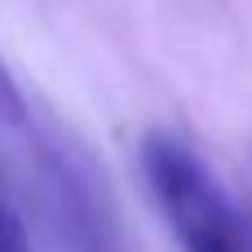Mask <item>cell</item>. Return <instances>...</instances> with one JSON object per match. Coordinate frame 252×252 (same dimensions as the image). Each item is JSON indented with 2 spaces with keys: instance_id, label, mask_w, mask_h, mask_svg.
<instances>
[{
  "instance_id": "6da1fadb",
  "label": "cell",
  "mask_w": 252,
  "mask_h": 252,
  "mask_svg": "<svg viewBox=\"0 0 252 252\" xmlns=\"http://www.w3.org/2000/svg\"><path fill=\"white\" fill-rule=\"evenodd\" d=\"M27 155L40 213L58 252H124L120 213L93 155L53 120H27Z\"/></svg>"
},
{
  "instance_id": "7a4b0ae2",
  "label": "cell",
  "mask_w": 252,
  "mask_h": 252,
  "mask_svg": "<svg viewBox=\"0 0 252 252\" xmlns=\"http://www.w3.org/2000/svg\"><path fill=\"white\" fill-rule=\"evenodd\" d=\"M146 190L182 252H252V213L177 133H146Z\"/></svg>"
},
{
  "instance_id": "3957f363",
  "label": "cell",
  "mask_w": 252,
  "mask_h": 252,
  "mask_svg": "<svg viewBox=\"0 0 252 252\" xmlns=\"http://www.w3.org/2000/svg\"><path fill=\"white\" fill-rule=\"evenodd\" d=\"M27 120H31L27 93H22V84L13 80V71L4 66V58H0V124H4V128H13V133H22V128H27Z\"/></svg>"
},
{
  "instance_id": "277c9868",
  "label": "cell",
  "mask_w": 252,
  "mask_h": 252,
  "mask_svg": "<svg viewBox=\"0 0 252 252\" xmlns=\"http://www.w3.org/2000/svg\"><path fill=\"white\" fill-rule=\"evenodd\" d=\"M0 252H31L27 226H22V217H18V208H13L4 182H0Z\"/></svg>"
}]
</instances>
